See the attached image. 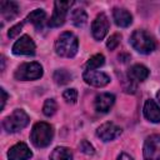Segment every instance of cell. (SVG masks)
<instances>
[{
  "instance_id": "8",
  "label": "cell",
  "mask_w": 160,
  "mask_h": 160,
  "mask_svg": "<svg viewBox=\"0 0 160 160\" xmlns=\"http://www.w3.org/2000/svg\"><path fill=\"white\" fill-rule=\"evenodd\" d=\"M109 30V20L105 14H99L91 25V34L95 40H102Z\"/></svg>"
},
{
  "instance_id": "15",
  "label": "cell",
  "mask_w": 160,
  "mask_h": 160,
  "mask_svg": "<svg viewBox=\"0 0 160 160\" xmlns=\"http://www.w3.org/2000/svg\"><path fill=\"white\" fill-rule=\"evenodd\" d=\"M144 115L151 122H160V108L151 99L146 100L144 104Z\"/></svg>"
},
{
  "instance_id": "1",
  "label": "cell",
  "mask_w": 160,
  "mask_h": 160,
  "mask_svg": "<svg viewBox=\"0 0 160 160\" xmlns=\"http://www.w3.org/2000/svg\"><path fill=\"white\" fill-rule=\"evenodd\" d=\"M79 48V41L78 38L72 32H62L56 42H55V51L59 56L62 58H72L76 55Z\"/></svg>"
},
{
  "instance_id": "17",
  "label": "cell",
  "mask_w": 160,
  "mask_h": 160,
  "mask_svg": "<svg viewBox=\"0 0 160 160\" xmlns=\"http://www.w3.org/2000/svg\"><path fill=\"white\" fill-rule=\"evenodd\" d=\"M0 11L6 20H11L19 14V6L15 1H1Z\"/></svg>"
},
{
  "instance_id": "11",
  "label": "cell",
  "mask_w": 160,
  "mask_h": 160,
  "mask_svg": "<svg viewBox=\"0 0 160 160\" xmlns=\"http://www.w3.org/2000/svg\"><path fill=\"white\" fill-rule=\"evenodd\" d=\"M82 79L85 80L86 84H89L91 86H96V88L105 86L110 82L109 75H106L105 72H101V71H95V70H86L82 75Z\"/></svg>"
},
{
  "instance_id": "7",
  "label": "cell",
  "mask_w": 160,
  "mask_h": 160,
  "mask_svg": "<svg viewBox=\"0 0 160 160\" xmlns=\"http://www.w3.org/2000/svg\"><path fill=\"white\" fill-rule=\"evenodd\" d=\"M144 160H160V135H151L145 140Z\"/></svg>"
},
{
  "instance_id": "31",
  "label": "cell",
  "mask_w": 160,
  "mask_h": 160,
  "mask_svg": "<svg viewBox=\"0 0 160 160\" xmlns=\"http://www.w3.org/2000/svg\"><path fill=\"white\" fill-rule=\"evenodd\" d=\"M156 98H158V100H159V102H160V90L156 92Z\"/></svg>"
},
{
  "instance_id": "4",
  "label": "cell",
  "mask_w": 160,
  "mask_h": 160,
  "mask_svg": "<svg viewBox=\"0 0 160 160\" xmlns=\"http://www.w3.org/2000/svg\"><path fill=\"white\" fill-rule=\"evenodd\" d=\"M28 124H29V116L21 109L14 110L11 112V115L6 116L2 120V128L8 132H16V131L24 129Z\"/></svg>"
},
{
  "instance_id": "22",
  "label": "cell",
  "mask_w": 160,
  "mask_h": 160,
  "mask_svg": "<svg viewBox=\"0 0 160 160\" xmlns=\"http://www.w3.org/2000/svg\"><path fill=\"white\" fill-rule=\"evenodd\" d=\"M105 62V58L102 54H96V55H92L88 62H86V70H95L100 66H102Z\"/></svg>"
},
{
  "instance_id": "30",
  "label": "cell",
  "mask_w": 160,
  "mask_h": 160,
  "mask_svg": "<svg viewBox=\"0 0 160 160\" xmlns=\"http://www.w3.org/2000/svg\"><path fill=\"white\" fill-rule=\"evenodd\" d=\"M119 59H120V61L126 62L128 60H130V56H129L128 54H121V55H119Z\"/></svg>"
},
{
  "instance_id": "26",
  "label": "cell",
  "mask_w": 160,
  "mask_h": 160,
  "mask_svg": "<svg viewBox=\"0 0 160 160\" xmlns=\"http://www.w3.org/2000/svg\"><path fill=\"white\" fill-rule=\"evenodd\" d=\"M80 149H81V151H82L84 154H86V155H94V154H95V150H94L92 145H91L88 140H82V141L80 142Z\"/></svg>"
},
{
  "instance_id": "24",
  "label": "cell",
  "mask_w": 160,
  "mask_h": 160,
  "mask_svg": "<svg viewBox=\"0 0 160 160\" xmlns=\"http://www.w3.org/2000/svg\"><path fill=\"white\" fill-rule=\"evenodd\" d=\"M62 98L68 102L75 104L76 100H78V91H76V89H68V90H65L64 94H62Z\"/></svg>"
},
{
  "instance_id": "5",
  "label": "cell",
  "mask_w": 160,
  "mask_h": 160,
  "mask_svg": "<svg viewBox=\"0 0 160 160\" xmlns=\"http://www.w3.org/2000/svg\"><path fill=\"white\" fill-rule=\"evenodd\" d=\"M42 76V66L39 62L21 64L15 71L16 80H36Z\"/></svg>"
},
{
  "instance_id": "6",
  "label": "cell",
  "mask_w": 160,
  "mask_h": 160,
  "mask_svg": "<svg viewBox=\"0 0 160 160\" xmlns=\"http://www.w3.org/2000/svg\"><path fill=\"white\" fill-rule=\"evenodd\" d=\"M72 4H74L72 1H59V0L55 1L54 2L55 9H54V12H52V16L49 20V26H51V28L61 26L65 22L68 10L71 8Z\"/></svg>"
},
{
  "instance_id": "20",
  "label": "cell",
  "mask_w": 160,
  "mask_h": 160,
  "mask_svg": "<svg viewBox=\"0 0 160 160\" xmlns=\"http://www.w3.org/2000/svg\"><path fill=\"white\" fill-rule=\"evenodd\" d=\"M86 20H88V14L85 12L84 9H75L71 12V21L78 28L84 26L86 24Z\"/></svg>"
},
{
  "instance_id": "28",
  "label": "cell",
  "mask_w": 160,
  "mask_h": 160,
  "mask_svg": "<svg viewBox=\"0 0 160 160\" xmlns=\"http://www.w3.org/2000/svg\"><path fill=\"white\" fill-rule=\"evenodd\" d=\"M0 94H1V109H4L6 99H8V94H6V91L4 89H0Z\"/></svg>"
},
{
  "instance_id": "25",
  "label": "cell",
  "mask_w": 160,
  "mask_h": 160,
  "mask_svg": "<svg viewBox=\"0 0 160 160\" xmlns=\"http://www.w3.org/2000/svg\"><path fill=\"white\" fill-rule=\"evenodd\" d=\"M120 39H121V36H120L119 34H112V35L108 39V41H106V46H108V49H110V50L116 49L118 45L120 44Z\"/></svg>"
},
{
  "instance_id": "9",
  "label": "cell",
  "mask_w": 160,
  "mask_h": 160,
  "mask_svg": "<svg viewBox=\"0 0 160 160\" xmlns=\"http://www.w3.org/2000/svg\"><path fill=\"white\" fill-rule=\"evenodd\" d=\"M35 44L29 35H22L12 46V52L15 55H34Z\"/></svg>"
},
{
  "instance_id": "14",
  "label": "cell",
  "mask_w": 160,
  "mask_h": 160,
  "mask_svg": "<svg viewBox=\"0 0 160 160\" xmlns=\"http://www.w3.org/2000/svg\"><path fill=\"white\" fill-rule=\"evenodd\" d=\"M112 18H114L115 24L120 28H128L132 22V16L126 9L115 8L112 11Z\"/></svg>"
},
{
  "instance_id": "3",
  "label": "cell",
  "mask_w": 160,
  "mask_h": 160,
  "mask_svg": "<svg viewBox=\"0 0 160 160\" xmlns=\"http://www.w3.org/2000/svg\"><path fill=\"white\" fill-rule=\"evenodd\" d=\"M54 136V130L48 124V122H36L32 126L31 134H30V139L31 142L36 146V148H45L48 146Z\"/></svg>"
},
{
  "instance_id": "10",
  "label": "cell",
  "mask_w": 160,
  "mask_h": 160,
  "mask_svg": "<svg viewBox=\"0 0 160 160\" xmlns=\"http://www.w3.org/2000/svg\"><path fill=\"white\" fill-rule=\"evenodd\" d=\"M96 135L102 141H111L121 135V128H119L114 122H105L98 128Z\"/></svg>"
},
{
  "instance_id": "2",
  "label": "cell",
  "mask_w": 160,
  "mask_h": 160,
  "mask_svg": "<svg viewBox=\"0 0 160 160\" xmlns=\"http://www.w3.org/2000/svg\"><path fill=\"white\" fill-rule=\"evenodd\" d=\"M130 44L140 54H150L156 48L154 38L145 30H135L130 36Z\"/></svg>"
},
{
  "instance_id": "19",
  "label": "cell",
  "mask_w": 160,
  "mask_h": 160,
  "mask_svg": "<svg viewBox=\"0 0 160 160\" xmlns=\"http://www.w3.org/2000/svg\"><path fill=\"white\" fill-rule=\"evenodd\" d=\"M50 160H72V152L69 148L58 146L52 150L50 155Z\"/></svg>"
},
{
  "instance_id": "16",
  "label": "cell",
  "mask_w": 160,
  "mask_h": 160,
  "mask_svg": "<svg viewBox=\"0 0 160 160\" xmlns=\"http://www.w3.org/2000/svg\"><path fill=\"white\" fill-rule=\"evenodd\" d=\"M129 79L132 81V82H136V81H144L148 76H149V69L141 64H136L134 66L130 68L129 70Z\"/></svg>"
},
{
  "instance_id": "27",
  "label": "cell",
  "mask_w": 160,
  "mask_h": 160,
  "mask_svg": "<svg viewBox=\"0 0 160 160\" xmlns=\"http://www.w3.org/2000/svg\"><path fill=\"white\" fill-rule=\"evenodd\" d=\"M22 25H24V22H19V24L14 25V26L9 30V32H8L9 38H10V39H14L16 35H19V32H20V31H21V29H22Z\"/></svg>"
},
{
  "instance_id": "18",
  "label": "cell",
  "mask_w": 160,
  "mask_h": 160,
  "mask_svg": "<svg viewBox=\"0 0 160 160\" xmlns=\"http://www.w3.org/2000/svg\"><path fill=\"white\" fill-rule=\"evenodd\" d=\"M45 18H46V14L42 9H36L34 11H31L28 16H26V20L29 22H31L32 25H35L38 29L42 26L44 21H45Z\"/></svg>"
},
{
  "instance_id": "13",
  "label": "cell",
  "mask_w": 160,
  "mask_h": 160,
  "mask_svg": "<svg viewBox=\"0 0 160 160\" xmlns=\"http://www.w3.org/2000/svg\"><path fill=\"white\" fill-rule=\"evenodd\" d=\"M115 102V96L112 94H109V92H104V94H100L95 98V110L98 112H108L110 110V108L114 105Z\"/></svg>"
},
{
  "instance_id": "21",
  "label": "cell",
  "mask_w": 160,
  "mask_h": 160,
  "mask_svg": "<svg viewBox=\"0 0 160 160\" xmlns=\"http://www.w3.org/2000/svg\"><path fill=\"white\" fill-rule=\"evenodd\" d=\"M54 80H55V82L58 84V85H65V84H68L69 81H71V79H72V76H71V74L68 71V70H65V69H59V70H56L55 72H54Z\"/></svg>"
},
{
  "instance_id": "29",
  "label": "cell",
  "mask_w": 160,
  "mask_h": 160,
  "mask_svg": "<svg viewBox=\"0 0 160 160\" xmlns=\"http://www.w3.org/2000/svg\"><path fill=\"white\" fill-rule=\"evenodd\" d=\"M118 160H132V158L130 155H128L126 152H122L118 156Z\"/></svg>"
},
{
  "instance_id": "12",
  "label": "cell",
  "mask_w": 160,
  "mask_h": 160,
  "mask_svg": "<svg viewBox=\"0 0 160 160\" xmlns=\"http://www.w3.org/2000/svg\"><path fill=\"white\" fill-rule=\"evenodd\" d=\"M31 156H32L31 150L24 142L15 144L14 146L10 148V150L8 152V159L9 160H29Z\"/></svg>"
},
{
  "instance_id": "23",
  "label": "cell",
  "mask_w": 160,
  "mask_h": 160,
  "mask_svg": "<svg viewBox=\"0 0 160 160\" xmlns=\"http://www.w3.org/2000/svg\"><path fill=\"white\" fill-rule=\"evenodd\" d=\"M58 110V105H56V101L54 99H48L42 106V112L44 115L46 116H52Z\"/></svg>"
}]
</instances>
